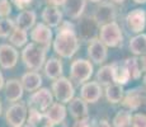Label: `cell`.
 Here are the masks:
<instances>
[{"label": "cell", "mask_w": 146, "mask_h": 127, "mask_svg": "<svg viewBox=\"0 0 146 127\" xmlns=\"http://www.w3.org/2000/svg\"><path fill=\"white\" fill-rule=\"evenodd\" d=\"M79 38L75 33L74 25L70 22H61V27L53 41V50L64 59H70L79 50Z\"/></svg>", "instance_id": "1"}, {"label": "cell", "mask_w": 146, "mask_h": 127, "mask_svg": "<svg viewBox=\"0 0 146 127\" xmlns=\"http://www.w3.org/2000/svg\"><path fill=\"white\" fill-rule=\"evenodd\" d=\"M22 60L32 71H37L43 66L46 60V50L36 43H29L22 51Z\"/></svg>", "instance_id": "2"}, {"label": "cell", "mask_w": 146, "mask_h": 127, "mask_svg": "<svg viewBox=\"0 0 146 127\" xmlns=\"http://www.w3.org/2000/svg\"><path fill=\"white\" fill-rule=\"evenodd\" d=\"M122 32L116 22L102 25L99 31V39L106 47H117L122 43Z\"/></svg>", "instance_id": "3"}, {"label": "cell", "mask_w": 146, "mask_h": 127, "mask_svg": "<svg viewBox=\"0 0 146 127\" xmlns=\"http://www.w3.org/2000/svg\"><path fill=\"white\" fill-rule=\"evenodd\" d=\"M70 75L72 80L76 81L78 84L85 83L93 75V65L90 64V61L84 59L75 60L70 66Z\"/></svg>", "instance_id": "4"}, {"label": "cell", "mask_w": 146, "mask_h": 127, "mask_svg": "<svg viewBox=\"0 0 146 127\" xmlns=\"http://www.w3.org/2000/svg\"><path fill=\"white\" fill-rule=\"evenodd\" d=\"M52 93L61 104L70 103L74 98V86L66 78H58L52 83Z\"/></svg>", "instance_id": "5"}, {"label": "cell", "mask_w": 146, "mask_h": 127, "mask_svg": "<svg viewBox=\"0 0 146 127\" xmlns=\"http://www.w3.org/2000/svg\"><path fill=\"white\" fill-rule=\"evenodd\" d=\"M29 109L37 111L40 113H46V111L52 106V94L47 88L38 89L29 98Z\"/></svg>", "instance_id": "6"}, {"label": "cell", "mask_w": 146, "mask_h": 127, "mask_svg": "<svg viewBox=\"0 0 146 127\" xmlns=\"http://www.w3.org/2000/svg\"><path fill=\"white\" fill-rule=\"evenodd\" d=\"M31 38H32L33 43L38 45V46H41L42 49L47 51L52 41V32L50 29V27H47L46 24L38 23L31 31Z\"/></svg>", "instance_id": "7"}, {"label": "cell", "mask_w": 146, "mask_h": 127, "mask_svg": "<svg viewBox=\"0 0 146 127\" xmlns=\"http://www.w3.org/2000/svg\"><path fill=\"white\" fill-rule=\"evenodd\" d=\"M126 25L132 33H141L146 25V13L142 9H133L126 17Z\"/></svg>", "instance_id": "8"}, {"label": "cell", "mask_w": 146, "mask_h": 127, "mask_svg": "<svg viewBox=\"0 0 146 127\" xmlns=\"http://www.w3.org/2000/svg\"><path fill=\"white\" fill-rule=\"evenodd\" d=\"M116 18V9L111 3H102L95 9L93 19L98 23V25H104L114 22Z\"/></svg>", "instance_id": "9"}, {"label": "cell", "mask_w": 146, "mask_h": 127, "mask_svg": "<svg viewBox=\"0 0 146 127\" xmlns=\"http://www.w3.org/2000/svg\"><path fill=\"white\" fill-rule=\"evenodd\" d=\"M27 117L26 106L22 103H15L7 111V121L12 127H22Z\"/></svg>", "instance_id": "10"}, {"label": "cell", "mask_w": 146, "mask_h": 127, "mask_svg": "<svg viewBox=\"0 0 146 127\" xmlns=\"http://www.w3.org/2000/svg\"><path fill=\"white\" fill-rule=\"evenodd\" d=\"M18 63V51L10 45L0 46V66L3 69H12Z\"/></svg>", "instance_id": "11"}, {"label": "cell", "mask_w": 146, "mask_h": 127, "mask_svg": "<svg viewBox=\"0 0 146 127\" xmlns=\"http://www.w3.org/2000/svg\"><path fill=\"white\" fill-rule=\"evenodd\" d=\"M88 56L94 64H103L107 59V47L100 42L99 38H95L89 42Z\"/></svg>", "instance_id": "12"}, {"label": "cell", "mask_w": 146, "mask_h": 127, "mask_svg": "<svg viewBox=\"0 0 146 127\" xmlns=\"http://www.w3.org/2000/svg\"><path fill=\"white\" fill-rule=\"evenodd\" d=\"M102 95V89L97 81H88L81 86V99L85 103H95Z\"/></svg>", "instance_id": "13"}, {"label": "cell", "mask_w": 146, "mask_h": 127, "mask_svg": "<svg viewBox=\"0 0 146 127\" xmlns=\"http://www.w3.org/2000/svg\"><path fill=\"white\" fill-rule=\"evenodd\" d=\"M145 102V94L141 88L130 89L122 99V104L128 109H137Z\"/></svg>", "instance_id": "14"}, {"label": "cell", "mask_w": 146, "mask_h": 127, "mask_svg": "<svg viewBox=\"0 0 146 127\" xmlns=\"http://www.w3.org/2000/svg\"><path fill=\"white\" fill-rule=\"evenodd\" d=\"M44 117L47 118V122L50 125H58L66 117V108L61 103H52V106L44 113Z\"/></svg>", "instance_id": "15"}, {"label": "cell", "mask_w": 146, "mask_h": 127, "mask_svg": "<svg viewBox=\"0 0 146 127\" xmlns=\"http://www.w3.org/2000/svg\"><path fill=\"white\" fill-rule=\"evenodd\" d=\"M79 29L81 38L85 39V41H93V39H95V36L98 33L99 25L93 18H85L80 22Z\"/></svg>", "instance_id": "16"}, {"label": "cell", "mask_w": 146, "mask_h": 127, "mask_svg": "<svg viewBox=\"0 0 146 127\" xmlns=\"http://www.w3.org/2000/svg\"><path fill=\"white\" fill-rule=\"evenodd\" d=\"M42 19H43L44 24L47 27H57L58 24H61V19H62V13L60 12L57 7H51L47 5L42 12Z\"/></svg>", "instance_id": "17"}, {"label": "cell", "mask_w": 146, "mask_h": 127, "mask_svg": "<svg viewBox=\"0 0 146 127\" xmlns=\"http://www.w3.org/2000/svg\"><path fill=\"white\" fill-rule=\"evenodd\" d=\"M85 5H86L85 0H66L62 7L69 18L78 19L83 14L84 9H85Z\"/></svg>", "instance_id": "18"}, {"label": "cell", "mask_w": 146, "mask_h": 127, "mask_svg": "<svg viewBox=\"0 0 146 127\" xmlns=\"http://www.w3.org/2000/svg\"><path fill=\"white\" fill-rule=\"evenodd\" d=\"M23 86L22 83L17 79H10L5 83V97L9 102H17L23 95Z\"/></svg>", "instance_id": "19"}, {"label": "cell", "mask_w": 146, "mask_h": 127, "mask_svg": "<svg viewBox=\"0 0 146 127\" xmlns=\"http://www.w3.org/2000/svg\"><path fill=\"white\" fill-rule=\"evenodd\" d=\"M36 23V13L33 10H23L22 13L18 14L15 22V28L22 31H28L35 25Z\"/></svg>", "instance_id": "20"}, {"label": "cell", "mask_w": 146, "mask_h": 127, "mask_svg": "<svg viewBox=\"0 0 146 127\" xmlns=\"http://www.w3.org/2000/svg\"><path fill=\"white\" fill-rule=\"evenodd\" d=\"M22 86L23 89L28 90V92H36L40 89L41 84H42V78L38 72L36 71H29L26 72L22 76Z\"/></svg>", "instance_id": "21"}, {"label": "cell", "mask_w": 146, "mask_h": 127, "mask_svg": "<svg viewBox=\"0 0 146 127\" xmlns=\"http://www.w3.org/2000/svg\"><path fill=\"white\" fill-rule=\"evenodd\" d=\"M70 113L76 120H81V118L88 117V106L81 98H75V99L70 100Z\"/></svg>", "instance_id": "22"}, {"label": "cell", "mask_w": 146, "mask_h": 127, "mask_svg": "<svg viewBox=\"0 0 146 127\" xmlns=\"http://www.w3.org/2000/svg\"><path fill=\"white\" fill-rule=\"evenodd\" d=\"M44 74L48 79H53V80L61 78V75H62V64H61V61L55 57L47 60L46 65H44Z\"/></svg>", "instance_id": "23"}, {"label": "cell", "mask_w": 146, "mask_h": 127, "mask_svg": "<svg viewBox=\"0 0 146 127\" xmlns=\"http://www.w3.org/2000/svg\"><path fill=\"white\" fill-rule=\"evenodd\" d=\"M97 83L99 84V85H106V86H109V85H112V84H114L112 65H106V66H102L98 70Z\"/></svg>", "instance_id": "24"}, {"label": "cell", "mask_w": 146, "mask_h": 127, "mask_svg": "<svg viewBox=\"0 0 146 127\" xmlns=\"http://www.w3.org/2000/svg\"><path fill=\"white\" fill-rule=\"evenodd\" d=\"M130 51L133 55H146V35H140L135 36L130 41Z\"/></svg>", "instance_id": "25"}, {"label": "cell", "mask_w": 146, "mask_h": 127, "mask_svg": "<svg viewBox=\"0 0 146 127\" xmlns=\"http://www.w3.org/2000/svg\"><path fill=\"white\" fill-rule=\"evenodd\" d=\"M112 69H113V79L114 84L123 85V84L128 83L130 80V74H128L127 69H126L125 64H112Z\"/></svg>", "instance_id": "26"}, {"label": "cell", "mask_w": 146, "mask_h": 127, "mask_svg": "<svg viewBox=\"0 0 146 127\" xmlns=\"http://www.w3.org/2000/svg\"><path fill=\"white\" fill-rule=\"evenodd\" d=\"M123 88L122 85H118V84H112V85L107 86L106 89V97H107V100L109 103H119L122 102L123 99Z\"/></svg>", "instance_id": "27"}, {"label": "cell", "mask_w": 146, "mask_h": 127, "mask_svg": "<svg viewBox=\"0 0 146 127\" xmlns=\"http://www.w3.org/2000/svg\"><path fill=\"white\" fill-rule=\"evenodd\" d=\"M27 39H28V36H27V32L26 31H22V29H15L10 33L9 36V42L15 47H22L27 43Z\"/></svg>", "instance_id": "28"}, {"label": "cell", "mask_w": 146, "mask_h": 127, "mask_svg": "<svg viewBox=\"0 0 146 127\" xmlns=\"http://www.w3.org/2000/svg\"><path fill=\"white\" fill-rule=\"evenodd\" d=\"M123 64H125V66H126V69H127L128 74H130V78L137 80V79L141 76V67H140V63H139V60H137V59H135V57L127 59V60H126Z\"/></svg>", "instance_id": "29"}, {"label": "cell", "mask_w": 146, "mask_h": 127, "mask_svg": "<svg viewBox=\"0 0 146 127\" xmlns=\"http://www.w3.org/2000/svg\"><path fill=\"white\" fill-rule=\"evenodd\" d=\"M131 120H132V116L131 112L122 109L118 113L114 116L113 118V126L114 127H128L131 125Z\"/></svg>", "instance_id": "30"}, {"label": "cell", "mask_w": 146, "mask_h": 127, "mask_svg": "<svg viewBox=\"0 0 146 127\" xmlns=\"http://www.w3.org/2000/svg\"><path fill=\"white\" fill-rule=\"evenodd\" d=\"M15 29V24L10 19H0V37H8Z\"/></svg>", "instance_id": "31"}, {"label": "cell", "mask_w": 146, "mask_h": 127, "mask_svg": "<svg viewBox=\"0 0 146 127\" xmlns=\"http://www.w3.org/2000/svg\"><path fill=\"white\" fill-rule=\"evenodd\" d=\"M131 125H132V127H146V114L136 113L135 116H132Z\"/></svg>", "instance_id": "32"}, {"label": "cell", "mask_w": 146, "mask_h": 127, "mask_svg": "<svg viewBox=\"0 0 146 127\" xmlns=\"http://www.w3.org/2000/svg\"><path fill=\"white\" fill-rule=\"evenodd\" d=\"M12 12V7H10L9 1H5L0 4V18L4 19L5 17H8Z\"/></svg>", "instance_id": "33"}, {"label": "cell", "mask_w": 146, "mask_h": 127, "mask_svg": "<svg viewBox=\"0 0 146 127\" xmlns=\"http://www.w3.org/2000/svg\"><path fill=\"white\" fill-rule=\"evenodd\" d=\"M12 3L14 5H15L18 9H23V10H26L27 9V7L32 3V0H12Z\"/></svg>", "instance_id": "34"}, {"label": "cell", "mask_w": 146, "mask_h": 127, "mask_svg": "<svg viewBox=\"0 0 146 127\" xmlns=\"http://www.w3.org/2000/svg\"><path fill=\"white\" fill-rule=\"evenodd\" d=\"M74 127H92L90 123V118L85 117V118H81V120H76Z\"/></svg>", "instance_id": "35"}, {"label": "cell", "mask_w": 146, "mask_h": 127, "mask_svg": "<svg viewBox=\"0 0 146 127\" xmlns=\"http://www.w3.org/2000/svg\"><path fill=\"white\" fill-rule=\"evenodd\" d=\"M47 5H51V7H58V5H64V3L66 0H43Z\"/></svg>", "instance_id": "36"}, {"label": "cell", "mask_w": 146, "mask_h": 127, "mask_svg": "<svg viewBox=\"0 0 146 127\" xmlns=\"http://www.w3.org/2000/svg\"><path fill=\"white\" fill-rule=\"evenodd\" d=\"M139 63H140V67H141L142 71H146V55L141 56V60H140Z\"/></svg>", "instance_id": "37"}, {"label": "cell", "mask_w": 146, "mask_h": 127, "mask_svg": "<svg viewBox=\"0 0 146 127\" xmlns=\"http://www.w3.org/2000/svg\"><path fill=\"white\" fill-rule=\"evenodd\" d=\"M98 127H111V125L108 123V121L103 120V121H100V122H99V125H98Z\"/></svg>", "instance_id": "38"}, {"label": "cell", "mask_w": 146, "mask_h": 127, "mask_svg": "<svg viewBox=\"0 0 146 127\" xmlns=\"http://www.w3.org/2000/svg\"><path fill=\"white\" fill-rule=\"evenodd\" d=\"M4 86V78H3V74L0 72V89Z\"/></svg>", "instance_id": "39"}, {"label": "cell", "mask_w": 146, "mask_h": 127, "mask_svg": "<svg viewBox=\"0 0 146 127\" xmlns=\"http://www.w3.org/2000/svg\"><path fill=\"white\" fill-rule=\"evenodd\" d=\"M133 1L136 3V4H145L146 0H133Z\"/></svg>", "instance_id": "40"}, {"label": "cell", "mask_w": 146, "mask_h": 127, "mask_svg": "<svg viewBox=\"0 0 146 127\" xmlns=\"http://www.w3.org/2000/svg\"><path fill=\"white\" fill-rule=\"evenodd\" d=\"M24 127H37V126H36V125H32V123H28V125L24 126Z\"/></svg>", "instance_id": "41"}, {"label": "cell", "mask_w": 146, "mask_h": 127, "mask_svg": "<svg viewBox=\"0 0 146 127\" xmlns=\"http://www.w3.org/2000/svg\"><path fill=\"white\" fill-rule=\"evenodd\" d=\"M112 1H114V3H123L125 0H112Z\"/></svg>", "instance_id": "42"}, {"label": "cell", "mask_w": 146, "mask_h": 127, "mask_svg": "<svg viewBox=\"0 0 146 127\" xmlns=\"http://www.w3.org/2000/svg\"><path fill=\"white\" fill-rule=\"evenodd\" d=\"M144 84L146 85V72H145V75H144Z\"/></svg>", "instance_id": "43"}, {"label": "cell", "mask_w": 146, "mask_h": 127, "mask_svg": "<svg viewBox=\"0 0 146 127\" xmlns=\"http://www.w3.org/2000/svg\"><path fill=\"white\" fill-rule=\"evenodd\" d=\"M90 1H93V3H99V1H102V0H90Z\"/></svg>", "instance_id": "44"}, {"label": "cell", "mask_w": 146, "mask_h": 127, "mask_svg": "<svg viewBox=\"0 0 146 127\" xmlns=\"http://www.w3.org/2000/svg\"><path fill=\"white\" fill-rule=\"evenodd\" d=\"M5 1H8V0H0V4H1V3H5Z\"/></svg>", "instance_id": "45"}, {"label": "cell", "mask_w": 146, "mask_h": 127, "mask_svg": "<svg viewBox=\"0 0 146 127\" xmlns=\"http://www.w3.org/2000/svg\"><path fill=\"white\" fill-rule=\"evenodd\" d=\"M0 114H1V104H0Z\"/></svg>", "instance_id": "46"}]
</instances>
